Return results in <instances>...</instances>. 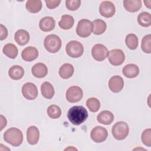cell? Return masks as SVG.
<instances>
[{"label": "cell", "mask_w": 151, "mask_h": 151, "mask_svg": "<svg viewBox=\"0 0 151 151\" xmlns=\"http://www.w3.org/2000/svg\"><path fill=\"white\" fill-rule=\"evenodd\" d=\"M88 112L82 106H75L71 107L67 113V118L74 125L83 123L88 118Z\"/></svg>", "instance_id": "1"}, {"label": "cell", "mask_w": 151, "mask_h": 151, "mask_svg": "<svg viewBox=\"0 0 151 151\" xmlns=\"http://www.w3.org/2000/svg\"><path fill=\"white\" fill-rule=\"evenodd\" d=\"M4 139L8 143L17 147L22 144L23 142V134L19 129L11 127L4 133Z\"/></svg>", "instance_id": "2"}, {"label": "cell", "mask_w": 151, "mask_h": 151, "mask_svg": "<svg viewBox=\"0 0 151 151\" xmlns=\"http://www.w3.org/2000/svg\"><path fill=\"white\" fill-rule=\"evenodd\" d=\"M44 45L47 51L51 53H55L61 47V40L58 35L50 34L45 38Z\"/></svg>", "instance_id": "3"}, {"label": "cell", "mask_w": 151, "mask_h": 151, "mask_svg": "<svg viewBox=\"0 0 151 151\" xmlns=\"http://www.w3.org/2000/svg\"><path fill=\"white\" fill-rule=\"evenodd\" d=\"M129 132L128 124L122 121L115 123L111 129V133L113 137L119 140H122L126 138Z\"/></svg>", "instance_id": "4"}, {"label": "cell", "mask_w": 151, "mask_h": 151, "mask_svg": "<svg viewBox=\"0 0 151 151\" xmlns=\"http://www.w3.org/2000/svg\"><path fill=\"white\" fill-rule=\"evenodd\" d=\"M93 29V22L88 19H82L78 22L76 28V33L81 38H86L90 35Z\"/></svg>", "instance_id": "5"}, {"label": "cell", "mask_w": 151, "mask_h": 151, "mask_svg": "<svg viewBox=\"0 0 151 151\" xmlns=\"http://www.w3.org/2000/svg\"><path fill=\"white\" fill-rule=\"evenodd\" d=\"M65 51L70 57L72 58H78L83 55L84 47L79 41L73 40L68 42L66 45Z\"/></svg>", "instance_id": "6"}, {"label": "cell", "mask_w": 151, "mask_h": 151, "mask_svg": "<svg viewBox=\"0 0 151 151\" xmlns=\"http://www.w3.org/2000/svg\"><path fill=\"white\" fill-rule=\"evenodd\" d=\"M83 96V91L78 86H71L66 91V99L68 101L74 103L80 101Z\"/></svg>", "instance_id": "7"}, {"label": "cell", "mask_w": 151, "mask_h": 151, "mask_svg": "<svg viewBox=\"0 0 151 151\" xmlns=\"http://www.w3.org/2000/svg\"><path fill=\"white\" fill-rule=\"evenodd\" d=\"M109 52L107 48L101 44H95L91 50L93 58L98 61H102L109 55Z\"/></svg>", "instance_id": "8"}, {"label": "cell", "mask_w": 151, "mask_h": 151, "mask_svg": "<svg viewBox=\"0 0 151 151\" xmlns=\"http://www.w3.org/2000/svg\"><path fill=\"white\" fill-rule=\"evenodd\" d=\"M109 61L114 66L120 65L123 63L125 60V55L124 52L120 49L111 50L109 54Z\"/></svg>", "instance_id": "9"}, {"label": "cell", "mask_w": 151, "mask_h": 151, "mask_svg": "<svg viewBox=\"0 0 151 151\" xmlns=\"http://www.w3.org/2000/svg\"><path fill=\"white\" fill-rule=\"evenodd\" d=\"M108 132L106 128L102 126H96L93 128L90 133L91 139L96 143H101L107 137Z\"/></svg>", "instance_id": "10"}, {"label": "cell", "mask_w": 151, "mask_h": 151, "mask_svg": "<svg viewBox=\"0 0 151 151\" xmlns=\"http://www.w3.org/2000/svg\"><path fill=\"white\" fill-rule=\"evenodd\" d=\"M22 94L23 96L27 100H34L38 96L37 87L32 83H26L22 87Z\"/></svg>", "instance_id": "11"}, {"label": "cell", "mask_w": 151, "mask_h": 151, "mask_svg": "<svg viewBox=\"0 0 151 151\" xmlns=\"http://www.w3.org/2000/svg\"><path fill=\"white\" fill-rule=\"evenodd\" d=\"M116 12L115 6L113 2L109 1H102L99 6L100 15L105 18L112 17Z\"/></svg>", "instance_id": "12"}, {"label": "cell", "mask_w": 151, "mask_h": 151, "mask_svg": "<svg viewBox=\"0 0 151 151\" xmlns=\"http://www.w3.org/2000/svg\"><path fill=\"white\" fill-rule=\"evenodd\" d=\"M109 87L113 93H119L123 88L124 80L119 76H114L111 77L109 81Z\"/></svg>", "instance_id": "13"}, {"label": "cell", "mask_w": 151, "mask_h": 151, "mask_svg": "<svg viewBox=\"0 0 151 151\" xmlns=\"http://www.w3.org/2000/svg\"><path fill=\"white\" fill-rule=\"evenodd\" d=\"M38 56V50L32 46H29L25 48L22 52L21 57L25 61H32L35 60Z\"/></svg>", "instance_id": "14"}, {"label": "cell", "mask_w": 151, "mask_h": 151, "mask_svg": "<svg viewBox=\"0 0 151 151\" xmlns=\"http://www.w3.org/2000/svg\"><path fill=\"white\" fill-rule=\"evenodd\" d=\"M55 25V19L51 17H43L39 22L40 29L44 32H49L52 31Z\"/></svg>", "instance_id": "15"}, {"label": "cell", "mask_w": 151, "mask_h": 151, "mask_svg": "<svg viewBox=\"0 0 151 151\" xmlns=\"http://www.w3.org/2000/svg\"><path fill=\"white\" fill-rule=\"evenodd\" d=\"M40 138V132L35 126L29 127L27 131V139L29 144L34 145L38 143Z\"/></svg>", "instance_id": "16"}, {"label": "cell", "mask_w": 151, "mask_h": 151, "mask_svg": "<svg viewBox=\"0 0 151 151\" xmlns=\"http://www.w3.org/2000/svg\"><path fill=\"white\" fill-rule=\"evenodd\" d=\"M31 72L32 75L39 78L45 77L48 73V68L47 67L42 63H38L34 64L32 68Z\"/></svg>", "instance_id": "17"}, {"label": "cell", "mask_w": 151, "mask_h": 151, "mask_svg": "<svg viewBox=\"0 0 151 151\" xmlns=\"http://www.w3.org/2000/svg\"><path fill=\"white\" fill-rule=\"evenodd\" d=\"M122 73L126 77L133 78L138 76L139 73V68L137 65L134 64H129L123 68Z\"/></svg>", "instance_id": "18"}, {"label": "cell", "mask_w": 151, "mask_h": 151, "mask_svg": "<svg viewBox=\"0 0 151 151\" xmlns=\"http://www.w3.org/2000/svg\"><path fill=\"white\" fill-rule=\"evenodd\" d=\"M29 34L28 31L25 29L18 30L14 35L15 42L19 45H24L27 44L29 40Z\"/></svg>", "instance_id": "19"}, {"label": "cell", "mask_w": 151, "mask_h": 151, "mask_svg": "<svg viewBox=\"0 0 151 151\" xmlns=\"http://www.w3.org/2000/svg\"><path fill=\"white\" fill-rule=\"evenodd\" d=\"M97 121L103 124H110L114 120L113 114L109 110H104L101 111L97 117Z\"/></svg>", "instance_id": "20"}, {"label": "cell", "mask_w": 151, "mask_h": 151, "mask_svg": "<svg viewBox=\"0 0 151 151\" xmlns=\"http://www.w3.org/2000/svg\"><path fill=\"white\" fill-rule=\"evenodd\" d=\"M142 2L140 0H124L123 5L125 9L130 12L139 11L142 7Z\"/></svg>", "instance_id": "21"}, {"label": "cell", "mask_w": 151, "mask_h": 151, "mask_svg": "<svg viewBox=\"0 0 151 151\" xmlns=\"http://www.w3.org/2000/svg\"><path fill=\"white\" fill-rule=\"evenodd\" d=\"M74 67L70 63H65L62 65L59 69V75L63 79L70 78L74 74Z\"/></svg>", "instance_id": "22"}, {"label": "cell", "mask_w": 151, "mask_h": 151, "mask_svg": "<svg viewBox=\"0 0 151 151\" xmlns=\"http://www.w3.org/2000/svg\"><path fill=\"white\" fill-rule=\"evenodd\" d=\"M24 74V68L18 65H15L12 66L9 71L8 75L9 77L14 80H18L22 78Z\"/></svg>", "instance_id": "23"}, {"label": "cell", "mask_w": 151, "mask_h": 151, "mask_svg": "<svg viewBox=\"0 0 151 151\" xmlns=\"http://www.w3.org/2000/svg\"><path fill=\"white\" fill-rule=\"evenodd\" d=\"M41 91L42 96L47 99H52L55 93L52 85L48 81H45L41 84Z\"/></svg>", "instance_id": "24"}, {"label": "cell", "mask_w": 151, "mask_h": 151, "mask_svg": "<svg viewBox=\"0 0 151 151\" xmlns=\"http://www.w3.org/2000/svg\"><path fill=\"white\" fill-rule=\"evenodd\" d=\"M74 18L70 15H63L58 22L59 27L65 30L71 28L74 25Z\"/></svg>", "instance_id": "25"}, {"label": "cell", "mask_w": 151, "mask_h": 151, "mask_svg": "<svg viewBox=\"0 0 151 151\" xmlns=\"http://www.w3.org/2000/svg\"><path fill=\"white\" fill-rule=\"evenodd\" d=\"M25 7L30 13H37L42 8V2L40 0H28L26 2Z\"/></svg>", "instance_id": "26"}, {"label": "cell", "mask_w": 151, "mask_h": 151, "mask_svg": "<svg viewBox=\"0 0 151 151\" xmlns=\"http://www.w3.org/2000/svg\"><path fill=\"white\" fill-rule=\"evenodd\" d=\"M93 34L95 35H101L103 34L107 28V25L105 21L100 19H96L93 22Z\"/></svg>", "instance_id": "27"}, {"label": "cell", "mask_w": 151, "mask_h": 151, "mask_svg": "<svg viewBox=\"0 0 151 151\" xmlns=\"http://www.w3.org/2000/svg\"><path fill=\"white\" fill-rule=\"evenodd\" d=\"M3 53L8 57L14 59L18 55V48L13 44L8 43L5 44L2 49Z\"/></svg>", "instance_id": "28"}, {"label": "cell", "mask_w": 151, "mask_h": 151, "mask_svg": "<svg viewBox=\"0 0 151 151\" xmlns=\"http://www.w3.org/2000/svg\"><path fill=\"white\" fill-rule=\"evenodd\" d=\"M138 24L143 27H148L151 25L150 14L147 12H143L139 14L137 17Z\"/></svg>", "instance_id": "29"}, {"label": "cell", "mask_w": 151, "mask_h": 151, "mask_svg": "<svg viewBox=\"0 0 151 151\" xmlns=\"http://www.w3.org/2000/svg\"><path fill=\"white\" fill-rule=\"evenodd\" d=\"M125 42L129 49L134 50L138 46V38L134 34H129L126 37Z\"/></svg>", "instance_id": "30"}, {"label": "cell", "mask_w": 151, "mask_h": 151, "mask_svg": "<svg viewBox=\"0 0 151 151\" xmlns=\"http://www.w3.org/2000/svg\"><path fill=\"white\" fill-rule=\"evenodd\" d=\"M86 106L91 112H97L100 107L99 100L95 97H91L87 100Z\"/></svg>", "instance_id": "31"}, {"label": "cell", "mask_w": 151, "mask_h": 151, "mask_svg": "<svg viewBox=\"0 0 151 151\" xmlns=\"http://www.w3.org/2000/svg\"><path fill=\"white\" fill-rule=\"evenodd\" d=\"M47 114L50 118L56 119L61 116V110L59 106L55 104H52L48 107Z\"/></svg>", "instance_id": "32"}, {"label": "cell", "mask_w": 151, "mask_h": 151, "mask_svg": "<svg viewBox=\"0 0 151 151\" xmlns=\"http://www.w3.org/2000/svg\"><path fill=\"white\" fill-rule=\"evenodd\" d=\"M141 48L142 51L146 53L150 54L151 52V35L147 34L145 35L141 43Z\"/></svg>", "instance_id": "33"}, {"label": "cell", "mask_w": 151, "mask_h": 151, "mask_svg": "<svg viewBox=\"0 0 151 151\" xmlns=\"http://www.w3.org/2000/svg\"><path fill=\"white\" fill-rule=\"evenodd\" d=\"M141 140L143 143L146 146L150 147L151 145V129L150 128L145 129L141 136Z\"/></svg>", "instance_id": "34"}, {"label": "cell", "mask_w": 151, "mask_h": 151, "mask_svg": "<svg viewBox=\"0 0 151 151\" xmlns=\"http://www.w3.org/2000/svg\"><path fill=\"white\" fill-rule=\"evenodd\" d=\"M81 5L80 0H67L65 1V6L68 10L76 11Z\"/></svg>", "instance_id": "35"}, {"label": "cell", "mask_w": 151, "mask_h": 151, "mask_svg": "<svg viewBox=\"0 0 151 151\" xmlns=\"http://www.w3.org/2000/svg\"><path fill=\"white\" fill-rule=\"evenodd\" d=\"M46 6L49 9H54L57 7L60 2V0H45Z\"/></svg>", "instance_id": "36"}, {"label": "cell", "mask_w": 151, "mask_h": 151, "mask_svg": "<svg viewBox=\"0 0 151 151\" xmlns=\"http://www.w3.org/2000/svg\"><path fill=\"white\" fill-rule=\"evenodd\" d=\"M8 36V30L2 24L0 25V40H3Z\"/></svg>", "instance_id": "37"}, {"label": "cell", "mask_w": 151, "mask_h": 151, "mask_svg": "<svg viewBox=\"0 0 151 151\" xmlns=\"http://www.w3.org/2000/svg\"><path fill=\"white\" fill-rule=\"evenodd\" d=\"M0 117H1V130H2L6 126L7 121L5 117L2 115H1Z\"/></svg>", "instance_id": "38"}, {"label": "cell", "mask_w": 151, "mask_h": 151, "mask_svg": "<svg viewBox=\"0 0 151 151\" xmlns=\"http://www.w3.org/2000/svg\"><path fill=\"white\" fill-rule=\"evenodd\" d=\"M144 3L145 4V6L148 8H150V4H151V1L150 0H148V1H144Z\"/></svg>", "instance_id": "39"}, {"label": "cell", "mask_w": 151, "mask_h": 151, "mask_svg": "<svg viewBox=\"0 0 151 151\" xmlns=\"http://www.w3.org/2000/svg\"><path fill=\"white\" fill-rule=\"evenodd\" d=\"M69 149H71V150H77V149H76V148H74V147H68V148H66L64 150H69Z\"/></svg>", "instance_id": "40"}]
</instances>
